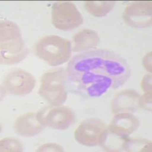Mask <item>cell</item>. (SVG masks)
I'll use <instances>...</instances> for the list:
<instances>
[{"mask_svg":"<svg viewBox=\"0 0 152 152\" xmlns=\"http://www.w3.org/2000/svg\"><path fill=\"white\" fill-rule=\"evenodd\" d=\"M88 72L104 75L125 84L131 76V68L121 56L109 50H88L69 61L66 72Z\"/></svg>","mask_w":152,"mask_h":152,"instance_id":"1","label":"cell"},{"mask_svg":"<svg viewBox=\"0 0 152 152\" xmlns=\"http://www.w3.org/2000/svg\"><path fill=\"white\" fill-rule=\"evenodd\" d=\"M124 84L104 75L88 72H66V88L84 97H99Z\"/></svg>","mask_w":152,"mask_h":152,"instance_id":"2","label":"cell"},{"mask_svg":"<svg viewBox=\"0 0 152 152\" xmlns=\"http://www.w3.org/2000/svg\"><path fill=\"white\" fill-rule=\"evenodd\" d=\"M20 28L12 21L4 20L0 23V59L5 65L21 62L28 54Z\"/></svg>","mask_w":152,"mask_h":152,"instance_id":"3","label":"cell"},{"mask_svg":"<svg viewBox=\"0 0 152 152\" xmlns=\"http://www.w3.org/2000/svg\"><path fill=\"white\" fill-rule=\"evenodd\" d=\"M33 52L47 64L56 66L66 62L72 55L70 41L56 35L40 37L33 47Z\"/></svg>","mask_w":152,"mask_h":152,"instance_id":"4","label":"cell"},{"mask_svg":"<svg viewBox=\"0 0 152 152\" xmlns=\"http://www.w3.org/2000/svg\"><path fill=\"white\" fill-rule=\"evenodd\" d=\"M39 94L51 105H62L67 99L66 70L62 68L50 69L42 75Z\"/></svg>","mask_w":152,"mask_h":152,"instance_id":"5","label":"cell"},{"mask_svg":"<svg viewBox=\"0 0 152 152\" xmlns=\"http://www.w3.org/2000/svg\"><path fill=\"white\" fill-rule=\"evenodd\" d=\"M109 129L107 125L97 118L87 119L81 122L75 131V138L85 146L101 145L105 141Z\"/></svg>","mask_w":152,"mask_h":152,"instance_id":"6","label":"cell"},{"mask_svg":"<svg viewBox=\"0 0 152 152\" xmlns=\"http://www.w3.org/2000/svg\"><path fill=\"white\" fill-rule=\"evenodd\" d=\"M53 26L62 31H71L83 23V17L74 3L59 1L53 4L51 12Z\"/></svg>","mask_w":152,"mask_h":152,"instance_id":"7","label":"cell"},{"mask_svg":"<svg viewBox=\"0 0 152 152\" xmlns=\"http://www.w3.org/2000/svg\"><path fill=\"white\" fill-rule=\"evenodd\" d=\"M152 2L138 1L125 8L123 18L125 22L135 28H146L151 26Z\"/></svg>","mask_w":152,"mask_h":152,"instance_id":"8","label":"cell"},{"mask_svg":"<svg viewBox=\"0 0 152 152\" xmlns=\"http://www.w3.org/2000/svg\"><path fill=\"white\" fill-rule=\"evenodd\" d=\"M38 117L45 126L55 129L64 130L71 126L75 120V113L66 107H47L37 112Z\"/></svg>","mask_w":152,"mask_h":152,"instance_id":"9","label":"cell"},{"mask_svg":"<svg viewBox=\"0 0 152 152\" xmlns=\"http://www.w3.org/2000/svg\"><path fill=\"white\" fill-rule=\"evenodd\" d=\"M36 81L31 74L21 69H12L5 76L4 88L9 93L16 96H25L35 87Z\"/></svg>","mask_w":152,"mask_h":152,"instance_id":"10","label":"cell"},{"mask_svg":"<svg viewBox=\"0 0 152 152\" xmlns=\"http://www.w3.org/2000/svg\"><path fill=\"white\" fill-rule=\"evenodd\" d=\"M139 120L131 113H116L110 124V132L120 136H129L138 129Z\"/></svg>","mask_w":152,"mask_h":152,"instance_id":"11","label":"cell"},{"mask_svg":"<svg viewBox=\"0 0 152 152\" xmlns=\"http://www.w3.org/2000/svg\"><path fill=\"white\" fill-rule=\"evenodd\" d=\"M140 95L133 89L121 91L116 94L111 103L113 113H133L139 107L138 100Z\"/></svg>","mask_w":152,"mask_h":152,"instance_id":"12","label":"cell"},{"mask_svg":"<svg viewBox=\"0 0 152 152\" xmlns=\"http://www.w3.org/2000/svg\"><path fill=\"white\" fill-rule=\"evenodd\" d=\"M14 127L19 135L31 137L41 132L46 126L39 119L37 113H28L16 119Z\"/></svg>","mask_w":152,"mask_h":152,"instance_id":"13","label":"cell"},{"mask_svg":"<svg viewBox=\"0 0 152 152\" xmlns=\"http://www.w3.org/2000/svg\"><path fill=\"white\" fill-rule=\"evenodd\" d=\"M72 42L74 52H85L97 47L100 43V37L93 30L83 29L74 35Z\"/></svg>","mask_w":152,"mask_h":152,"instance_id":"14","label":"cell"},{"mask_svg":"<svg viewBox=\"0 0 152 152\" xmlns=\"http://www.w3.org/2000/svg\"><path fill=\"white\" fill-rule=\"evenodd\" d=\"M115 5L113 1H85V8L88 13L94 17H104L107 15Z\"/></svg>","mask_w":152,"mask_h":152,"instance_id":"15","label":"cell"},{"mask_svg":"<svg viewBox=\"0 0 152 152\" xmlns=\"http://www.w3.org/2000/svg\"><path fill=\"white\" fill-rule=\"evenodd\" d=\"M123 151L149 152L151 151V142L142 138H126L122 147Z\"/></svg>","mask_w":152,"mask_h":152,"instance_id":"16","label":"cell"},{"mask_svg":"<svg viewBox=\"0 0 152 152\" xmlns=\"http://www.w3.org/2000/svg\"><path fill=\"white\" fill-rule=\"evenodd\" d=\"M127 137L115 135L109 132L101 147L108 151H122V147Z\"/></svg>","mask_w":152,"mask_h":152,"instance_id":"17","label":"cell"},{"mask_svg":"<svg viewBox=\"0 0 152 152\" xmlns=\"http://www.w3.org/2000/svg\"><path fill=\"white\" fill-rule=\"evenodd\" d=\"M22 144L15 138H5L0 142V149L2 152H19L23 150Z\"/></svg>","mask_w":152,"mask_h":152,"instance_id":"18","label":"cell"},{"mask_svg":"<svg viewBox=\"0 0 152 152\" xmlns=\"http://www.w3.org/2000/svg\"><path fill=\"white\" fill-rule=\"evenodd\" d=\"M152 93H145L143 96L139 97L138 105L139 107L146 110L148 111H151V102H152Z\"/></svg>","mask_w":152,"mask_h":152,"instance_id":"19","label":"cell"},{"mask_svg":"<svg viewBox=\"0 0 152 152\" xmlns=\"http://www.w3.org/2000/svg\"><path fill=\"white\" fill-rule=\"evenodd\" d=\"M38 152H45V151H56L60 152L63 151V149L60 145H57L56 143H47L41 145L39 148L37 149Z\"/></svg>","mask_w":152,"mask_h":152,"instance_id":"20","label":"cell"},{"mask_svg":"<svg viewBox=\"0 0 152 152\" xmlns=\"http://www.w3.org/2000/svg\"><path fill=\"white\" fill-rule=\"evenodd\" d=\"M151 75L146 74L142 81V88L145 93H150L151 92Z\"/></svg>","mask_w":152,"mask_h":152,"instance_id":"21","label":"cell"},{"mask_svg":"<svg viewBox=\"0 0 152 152\" xmlns=\"http://www.w3.org/2000/svg\"><path fill=\"white\" fill-rule=\"evenodd\" d=\"M152 53L151 51L148 53L146 55L144 56L143 60H142V64H143L144 68H145L148 72H152V58H151Z\"/></svg>","mask_w":152,"mask_h":152,"instance_id":"22","label":"cell"}]
</instances>
